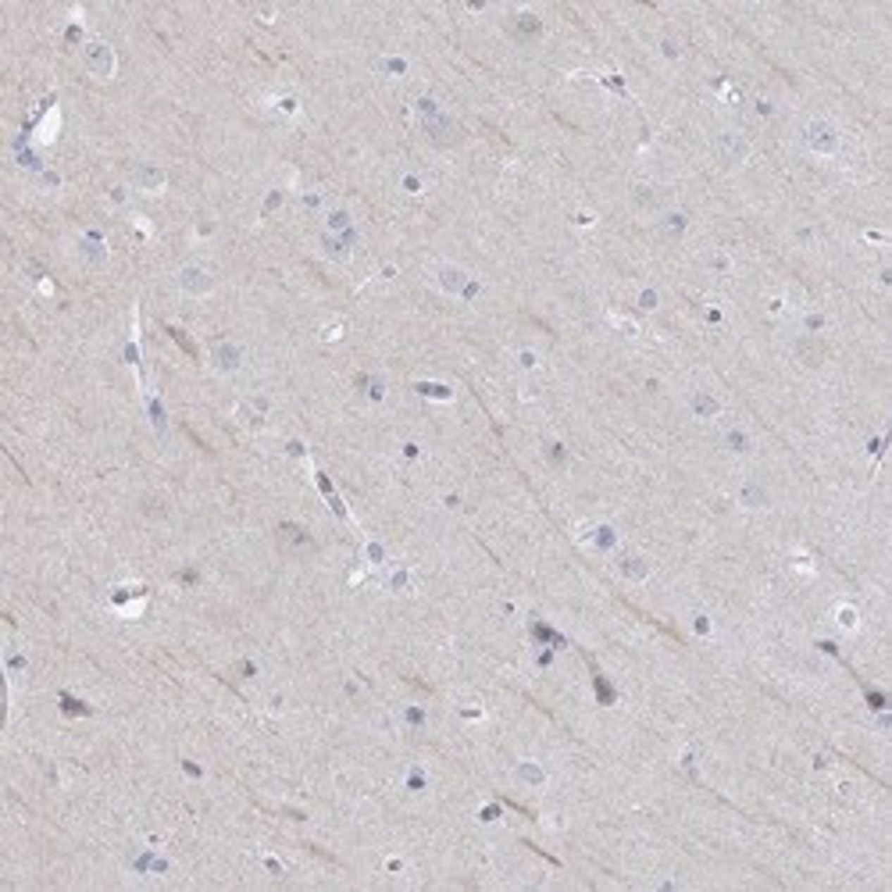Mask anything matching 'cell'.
Returning <instances> with one entry per match:
<instances>
[{
    "mask_svg": "<svg viewBox=\"0 0 892 892\" xmlns=\"http://www.w3.org/2000/svg\"><path fill=\"white\" fill-rule=\"evenodd\" d=\"M803 140H807V147L814 150V154H835V147H839V132H835L824 118H814V122H807V129H803Z\"/></svg>",
    "mask_w": 892,
    "mask_h": 892,
    "instance_id": "obj_1",
    "label": "cell"
},
{
    "mask_svg": "<svg viewBox=\"0 0 892 892\" xmlns=\"http://www.w3.org/2000/svg\"><path fill=\"white\" fill-rule=\"evenodd\" d=\"M86 68L97 75V79H111L115 75V50H111L107 43H100V39H93V43H86Z\"/></svg>",
    "mask_w": 892,
    "mask_h": 892,
    "instance_id": "obj_2",
    "label": "cell"
},
{
    "mask_svg": "<svg viewBox=\"0 0 892 892\" xmlns=\"http://www.w3.org/2000/svg\"><path fill=\"white\" fill-rule=\"evenodd\" d=\"M211 286H214V278H211L200 264H186V268L179 271V290H182L186 297H207Z\"/></svg>",
    "mask_w": 892,
    "mask_h": 892,
    "instance_id": "obj_3",
    "label": "cell"
},
{
    "mask_svg": "<svg viewBox=\"0 0 892 892\" xmlns=\"http://www.w3.org/2000/svg\"><path fill=\"white\" fill-rule=\"evenodd\" d=\"M714 147H717V157H721L724 164H743L746 154H750V143H746V136H739V132H721Z\"/></svg>",
    "mask_w": 892,
    "mask_h": 892,
    "instance_id": "obj_4",
    "label": "cell"
},
{
    "mask_svg": "<svg viewBox=\"0 0 892 892\" xmlns=\"http://www.w3.org/2000/svg\"><path fill=\"white\" fill-rule=\"evenodd\" d=\"M425 129H428V136L439 143V147H446V143H454V136H457V129H454V122L446 118V115H435V118H428L425 122Z\"/></svg>",
    "mask_w": 892,
    "mask_h": 892,
    "instance_id": "obj_5",
    "label": "cell"
},
{
    "mask_svg": "<svg viewBox=\"0 0 892 892\" xmlns=\"http://www.w3.org/2000/svg\"><path fill=\"white\" fill-rule=\"evenodd\" d=\"M211 361H214L218 371H236V368H240V350H236L233 343H218V347L211 350Z\"/></svg>",
    "mask_w": 892,
    "mask_h": 892,
    "instance_id": "obj_6",
    "label": "cell"
},
{
    "mask_svg": "<svg viewBox=\"0 0 892 892\" xmlns=\"http://www.w3.org/2000/svg\"><path fill=\"white\" fill-rule=\"evenodd\" d=\"M621 575L632 578V582H643V578L650 575V561H646L643 553H628L625 561H621Z\"/></svg>",
    "mask_w": 892,
    "mask_h": 892,
    "instance_id": "obj_7",
    "label": "cell"
},
{
    "mask_svg": "<svg viewBox=\"0 0 892 892\" xmlns=\"http://www.w3.org/2000/svg\"><path fill=\"white\" fill-rule=\"evenodd\" d=\"M464 283H468V278H464V271H461V268H450V264H442V268H439V286H442L446 293H461V290H464Z\"/></svg>",
    "mask_w": 892,
    "mask_h": 892,
    "instance_id": "obj_8",
    "label": "cell"
},
{
    "mask_svg": "<svg viewBox=\"0 0 892 892\" xmlns=\"http://www.w3.org/2000/svg\"><path fill=\"white\" fill-rule=\"evenodd\" d=\"M693 411H696L700 418H714V414L721 411V404H717L710 393H696V397H693Z\"/></svg>",
    "mask_w": 892,
    "mask_h": 892,
    "instance_id": "obj_9",
    "label": "cell"
},
{
    "mask_svg": "<svg viewBox=\"0 0 892 892\" xmlns=\"http://www.w3.org/2000/svg\"><path fill=\"white\" fill-rule=\"evenodd\" d=\"M739 500H743L746 507H767V493H764L760 485H743Z\"/></svg>",
    "mask_w": 892,
    "mask_h": 892,
    "instance_id": "obj_10",
    "label": "cell"
},
{
    "mask_svg": "<svg viewBox=\"0 0 892 892\" xmlns=\"http://www.w3.org/2000/svg\"><path fill=\"white\" fill-rule=\"evenodd\" d=\"M518 778H521V782H528V786H543L546 774H543L539 764H528V760H525V764H518Z\"/></svg>",
    "mask_w": 892,
    "mask_h": 892,
    "instance_id": "obj_11",
    "label": "cell"
},
{
    "mask_svg": "<svg viewBox=\"0 0 892 892\" xmlns=\"http://www.w3.org/2000/svg\"><path fill=\"white\" fill-rule=\"evenodd\" d=\"M136 182H140L143 190H161V186H164V175H161L157 168H140V172H136Z\"/></svg>",
    "mask_w": 892,
    "mask_h": 892,
    "instance_id": "obj_12",
    "label": "cell"
},
{
    "mask_svg": "<svg viewBox=\"0 0 892 892\" xmlns=\"http://www.w3.org/2000/svg\"><path fill=\"white\" fill-rule=\"evenodd\" d=\"M821 357H824V354H821V347H817L814 340H803V343H800V361H807V364L814 368V364H821Z\"/></svg>",
    "mask_w": 892,
    "mask_h": 892,
    "instance_id": "obj_13",
    "label": "cell"
},
{
    "mask_svg": "<svg viewBox=\"0 0 892 892\" xmlns=\"http://www.w3.org/2000/svg\"><path fill=\"white\" fill-rule=\"evenodd\" d=\"M328 225H332V229H347V225H350V214H347V211H332Z\"/></svg>",
    "mask_w": 892,
    "mask_h": 892,
    "instance_id": "obj_14",
    "label": "cell"
}]
</instances>
